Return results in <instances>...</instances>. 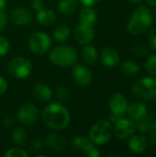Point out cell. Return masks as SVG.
I'll list each match as a JSON object with an SVG mask.
<instances>
[{"label":"cell","instance_id":"cell-1","mask_svg":"<svg viewBox=\"0 0 156 157\" xmlns=\"http://www.w3.org/2000/svg\"><path fill=\"white\" fill-rule=\"evenodd\" d=\"M41 119L48 128L61 131L68 126L70 122V113L61 103L53 102L46 106L42 110Z\"/></svg>","mask_w":156,"mask_h":157},{"label":"cell","instance_id":"cell-2","mask_svg":"<svg viewBox=\"0 0 156 157\" xmlns=\"http://www.w3.org/2000/svg\"><path fill=\"white\" fill-rule=\"evenodd\" d=\"M152 23L153 18L150 10L144 6H140L134 10L127 25V30L131 35H141L151 27Z\"/></svg>","mask_w":156,"mask_h":157},{"label":"cell","instance_id":"cell-3","mask_svg":"<svg viewBox=\"0 0 156 157\" xmlns=\"http://www.w3.org/2000/svg\"><path fill=\"white\" fill-rule=\"evenodd\" d=\"M49 60L51 63L60 67L73 66L78 60V54L72 46L62 45L57 46L51 51Z\"/></svg>","mask_w":156,"mask_h":157},{"label":"cell","instance_id":"cell-4","mask_svg":"<svg viewBox=\"0 0 156 157\" xmlns=\"http://www.w3.org/2000/svg\"><path fill=\"white\" fill-rule=\"evenodd\" d=\"M133 95L143 100H152L156 98V80L145 77L133 83L131 86Z\"/></svg>","mask_w":156,"mask_h":157},{"label":"cell","instance_id":"cell-5","mask_svg":"<svg viewBox=\"0 0 156 157\" xmlns=\"http://www.w3.org/2000/svg\"><path fill=\"white\" fill-rule=\"evenodd\" d=\"M112 135V125L108 121H98L89 131V139L97 145L107 144Z\"/></svg>","mask_w":156,"mask_h":157},{"label":"cell","instance_id":"cell-6","mask_svg":"<svg viewBox=\"0 0 156 157\" xmlns=\"http://www.w3.org/2000/svg\"><path fill=\"white\" fill-rule=\"evenodd\" d=\"M32 71V63L28 58L17 56L12 58L7 64V72L15 78L25 79Z\"/></svg>","mask_w":156,"mask_h":157},{"label":"cell","instance_id":"cell-7","mask_svg":"<svg viewBox=\"0 0 156 157\" xmlns=\"http://www.w3.org/2000/svg\"><path fill=\"white\" fill-rule=\"evenodd\" d=\"M28 45L30 52L34 54L43 55L50 50L51 46V39L47 33L43 31H38L29 37Z\"/></svg>","mask_w":156,"mask_h":157},{"label":"cell","instance_id":"cell-8","mask_svg":"<svg viewBox=\"0 0 156 157\" xmlns=\"http://www.w3.org/2000/svg\"><path fill=\"white\" fill-rule=\"evenodd\" d=\"M72 146L74 150L84 155L86 157H99L100 153L95 146V144L89 139V137H86L83 135L76 136L73 142Z\"/></svg>","mask_w":156,"mask_h":157},{"label":"cell","instance_id":"cell-9","mask_svg":"<svg viewBox=\"0 0 156 157\" xmlns=\"http://www.w3.org/2000/svg\"><path fill=\"white\" fill-rule=\"evenodd\" d=\"M17 118V121L25 126L32 125L39 118V109L34 104L26 103L18 109Z\"/></svg>","mask_w":156,"mask_h":157},{"label":"cell","instance_id":"cell-10","mask_svg":"<svg viewBox=\"0 0 156 157\" xmlns=\"http://www.w3.org/2000/svg\"><path fill=\"white\" fill-rule=\"evenodd\" d=\"M114 133L116 137L120 140H126L131 138L135 131H136V124L128 119H119L115 123Z\"/></svg>","mask_w":156,"mask_h":157},{"label":"cell","instance_id":"cell-11","mask_svg":"<svg viewBox=\"0 0 156 157\" xmlns=\"http://www.w3.org/2000/svg\"><path fill=\"white\" fill-rule=\"evenodd\" d=\"M72 77L74 82L80 86H87L92 83V72L82 64H76L72 70Z\"/></svg>","mask_w":156,"mask_h":157},{"label":"cell","instance_id":"cell-12","mask_svg":"<svg viewBox=\"0 0 156 157\" xmlns=\"http://www.w3.org/2000/svg\"><path fill=\"white\" fill-rule=\"evenodd\" d=\"M95 37V31L92 25L79 22L74 30V39L79 44H89Z\"/></svg>","mask_w":156,"mask_h":157},{"label":"cell","instance_id":"cell-13","mask_svg":"<svg viewBox=\"0 0 156 157\" xmlns=\"http://www.w3.org/2000/svg\"><path fill=\"white\" fill-rule=\"evenodd\" d=\"M108 106L111 114L116 115L118 117H121L127 112L129 104L126 98L122 94L116 93L110 98Z\"/></svg>","mask_w":156,"mask_h":157},{"label":"cell","instance_id":"cell-14","mask_svg":"<svg viewBox=\"0 0 156 157\" xmlns=\"http://www.w3.org/2000/svg\"><path fill=\"white\" fill-rule=\"evenodd\" d=\"M10 17L12 21L18 26H27L32 21V13L26 7L18 6L11 11Z\"/></svg>","mask_w":156,"mask_h":157},{"label":"cell","instance_id":"cell-15","mask_svg":"<svg viewBox=\"0 0 156 157\" xmlns=\"http://www.w3.org/2000/svg\"><path fill=\"white\" fill-rule=\"evenodd\" d=\"M46 145L50 150L60 153L66 149L67 141L62 134L51 133L46 138Z\"/></svg>","mask_w":156,"mask_h":157},{"label":"cell","instance_id":"cell-16","mask_svg":"<svg viewBox=\"0 0 156 157\" xmlns=\"http://www.w3.org/2000/svg\"><path fill=\"white\" fill-rule=\"evenodd\" d=\"M100 57L103 64L108 67H113L120 62V53L111 47H106L103 49Z\"/></svg>","mask_w":156,"mask_h":157},{"label":"cell","instance_id":"cell-17","mask_svg":"<svg viewBox=\"0 0 156 157\" xmlns=\"http://www.w3.org/2000/svg\"><path fill=\"white\" fill-rule=\"evenodd\" d=\"M147 145H148L147 139L142 135H135V136L132 135L130 138L128 144L129 149L135 154H141L144 152L147 148Z\"/></svg>","mask_w":156,"mask_h":157},{"label":"cell","instance_id":"cell-18","mask_svg":"<svg viewBox=\"0 0 156 157\" xmlns=\"http://www.w3.org/2000/svg\"><path fill=\"white\" fill-rule=\"evenodd\" d=\"M37 21L45 27H49L53 25L56 22V15L55 13L49 9V8H42L39 11H37V16H36Z\"/></svg>","mask_w":156,"mask_h":157},{"label":"cell","instance_id":"cell-19","mask_svg":"<svg viewBox=\"0 0 156 157\" xmlns=\"http://www.w3.org/2000/svg\"><path fill=\"white\" fill-rule=\"evenodd\" d=\"M33 95L38 100L41 102H47L51 99L52 91L48 85L44 83H37L33 87Z\"/></svg>","mask_w":156,"mask_h":157},{"label":"cell","instance_id":"cell-20","mask_svg":"<svg viewBox=\"0 0 156 157\" xmlns=\"http://www.w3.org/2000/svg\"><path fill=\"white\" fill-rule=\"evenodd\" d=\"M127 113L132 121H137L145 114H147V109L143 103L135 102L128 106Z\"/></svg>","mask_w":156,"mask_h":157},{"label":"cell","instance_id":"cell-21","mask_svg":"<svg viewBox=\"0 0 156 157\" xmlns=\"http://www.w3.org/2000/svg\"><path fill=\"white\" fill-rule=\"evenodd\" d=\"M79 19L82 23L93 26L97 20V14L91 6H85L79 13Z\"/></svg>","mask_w":156,"mask_h":157},{"label":"cell","instance_id":"cell-22","mask_svg":"<svg viewBox=\"0 0 156 157\" xmlns=\"http://www.w3.org/2000/svg\"><path fill=\"white\" fill-rule=\"evenodd\" d=\"M81 56L83 61L87 64H94L97 60V51L92 45H85V47L81 51Z\"/></svg>","mask_w":156,"mask_h":157},{"label":"cell","instance_id":"cell-23","mask_svg":"<svg viewBox=\"0 0 156 157\" xmlns=\"http://www.w3.org/2000/svg\"><path fill=\"white\" fill-rule=\"evenodd\" d=\"M76 8H77L76 0H60L57 4L58 11L64 15H70L74 13Z\"/></svg>","mask_w":156,"mask_h":157},{"label":"cell","instance_id":"cell-24","mask_svg":"<svg viewBox=\"0 0 156 157\" xmlns=\"http://www.w3.org/2000/svg\"><path fill=\"white\" fill-rule=\"evenodd\" d=\"M71 34L70 29L65 25H60L55 28L53 31V38L57 42H64L66 41Z\"/></svg>","mask_w":156,"mask_h":157},{"label":"cell","instance_id":"cell-25","mask_svg":"<svg viewBox=\"0 0 156 157\" xmlns=\"http://www.w3.org/2000/svg\"><path fill=\"white\" fill-rule=\"evenodd\" d=\"M11 140L15 145L21 146L27 142V133L25 130L21 127H17L14 129L11 134Z\"/></svg>","mask_w":156,"mask_h":157},{"label":"cell","instance_id":"cell-26","mask_svg":"<svg viewBox=\"0 0 156 157\" xmlns=\"http://www.w3.org/2000/svg\"><path fill=\"white\" fill-rule=\"evenodd\" d=\"M153 124V118L148 113L136 121V128L141 132H148Z\"/></svg>","mask_w":156,"mask_h":157},{"label":"cell","instance_id":"cell-27","mask_svg":"<svg viewBox=\"0 0 156 157\" xmlns=\"http://www.w3.org/2000/svg\"><path fill=\"white\" fill-rule=\"evenodd\" d=\"M121 71L126 75L132 76V75H137L140 72V67L136 63L129 60V61H125L121 64Z\"/></svg>","mask_w":156,"mask_h":157},{"label":"cell","instance_id":"cell-28","mask_svg":"<svg viewBox=\"0 0 156 157\" xmlns=\"http://www.w3.org/2000/svg\"><path fill=\"white\" fill-rule=\"evenodd\" d=\"M55 97L58 101L60 102H64L69 99L70 97V90L67 86H61L57 88Z\"/></svg>","mask_w":156,"mask_h":157},{"label":"cell","instance_id":"cell-29","mask_svg":"<svg viewBox=\"0 0 156 157\" xmlns=\"http://www.w3.org/2000/svg\"><path fill=\"white\" fill-rule=\"evenodd\" d=\"M5 157H28V153L21 148L13 147L5 153Z\"/></svg>","mask_w":156,"mask_h":157},{"label":"cell","instance_id":"cell-30","mask_svg":"<svg viewBox=\"0 0 156 157\" xmlns=\"http://www.w3.org/2000/svg\"><path fill=\"white\" fill-rule=\"evenodd\" d=\"M146 69L151 75L156 76V54H154L148 58L146 62Z\"/></svg>","mask_w":156,"mask_h":157},{"label":"cell","instance_id":"cell-31","mask_svg":"<svg viewBox=\"0 0 156 157\" xmlns=\"http://www.w3.org/2000/svg\"><path fill=\"white\" fill-rule=\"evenodd\" d=\"M149 50H148V47L144 44H137L133 47V52L136 56L138 57H143L145 55H147Z\"/></svg>","mask_w":156,"mask_h":157},{"label":"cell","instance_id":"cell-32","mask_svg":"<svg viewBox=\"0 0 156 157\" xmlns=\"http://www.w3.org/2000/svg\"><path fill=\"white\" fill-rule=\"evenodd\" d=\"M10 48V44L9 41L3 36H0V57L5 56Z\"/></svg>","mask_w":156,"mask_h":157},{"label":"cell","instance_id":"cell-33","mask_svg":"<svg viewBox=\"0 0 156 157\" xmlns=\"http://www.w3.org/2000/svg\"><path fill=\"white\" fill-rule=\"evenodd\" d=\"M29 148L32 151H40L42 148V142L40 139H34L29 144Z\"/></svg>","mask_w":156,"mask_h":157},{"label":"cell","instance_id":"cell-34","mask_svg":"<svg viewBox=\"0 0 156 157\" xmlns=\"http://www.w3.org/2000/svg\"><path fill=\"white\" fill-rule=\"evenodd\" d=\"M148 40H149L150 45H151L154 49H156V28L151 29V31L149 32Z\"/></svg>","mask_w":156,"mask_h":157},{"label":"cell","instance_id":"cell-35","mask_svg":"<svg viewBox=\"0 0 156 157\" xmlns=\"http://www.w3.org/2000/svg\"><path fill=\"white\" fill-rule=\"evenodd\" d=\"M7 88H8V84L6 80L0 75V97L3 96L7 91Z\"/></svg>","mask_w":156,"mask_h":157},{"label":"cell","instance_id":"cell-36","mask_svg":"<svg viewBox=\"0 0 156 157\" xmlns=\"http://www.w3.org/2000/svg\"><path fill=\"white\" fill-rule=\"evenodd\" d=\"M3 125L6 128H11L15 125V118L12 116H6L3 120Z\"/></svg>","mask_w":156,"mask_h":157},{"label":"cell","instance_id":"cell-37","mask_svg":"<svg viewBox=\"0 0 156 157\" xmlns=\"http://www.w3.org/2000/svg\"><path fill=\"white\" fill-rule=\"evenodd\" d=\"M150 133H151V142L154 145H156V121H153L152 127L150 129Z\"/></svg>","mask_w":156,"mask_h":157},{"label":"cell","instance_id":"cell-38","mask_svg":"<svg viewBox=\"0 0 156 157\" xmlns=\"http://www.w3.org/2000/svg\"><path fill=\"white\" fill-rule=\"evenodd\" d=\"M31 6L37 11H39V10H40V9L45 7L43 0H32L31 1Z\"/></svg>","mask_w":156,"mask_h":157},{"label":"cell","instance_id":"cell-39","mask_svg":"<svg viewBox=\"0 0 156 157\" xmlns=\"http://www.w3.org/2000/svg\"><path fill=\"white\" fill-rule=\"evenodd\" d=\"M6 21H7L6 15L3 10H0V31H2L6 28Z\"/></svg>","mask_w":156,"mask_h":157},{"label":"cell","instance_id":"cell-40","mask_svg":"<svg viewBox=\"0 0 156 157\" xmlns=\"http://www.w3.org/2000/svg\"><path fill=\"white\" fill-rule=\"evenodd\" d=\"M85 6H93L101 0H79Z\"/></svg>","mask_w":156,"mask_h":157},{"label":"cell","instance_id":"cell-41","mask_svg":"<svg viewBox=\"0 0 156 157\" xmlns=\"http://www.w3.org/2000/svg\"><path fill=\"white\" fill-rule=\"evenodd\" d=\"M6 6V0H0V10H4Z\"/></svg>","mask_w":156,"mask_h":157},{"label":"cell","instance_id":"cell-42","mask_svg":"<svg viewBox=\"0 0 156 157\" xmlns=\"http://www.w3.org/2000/svg\"><path fill=\"white\" fill-rule=\"evenodd\" d=\"M148 5L151 6H156V0H146Z\"/></svg>","mask_w":156,"mask_h":157},{"label":"cell","instance_id":"cell-43","mask_svg":"<svg viewBox=\"0 0 156 157\" xmlns=\"http://www.w3.org/2000/svg\"><path fill=\"white\" fill-rule=\"evenodd\" d=\"M130 1L132 2V3H134V4H140V3L143 2V0H130Z\"/></svg>","mask_w":156,"mask_h":157},{"label":"cell","instance_id":"cell-44","mask_svg":"<svg viewBox=\"0 0 156 157\" xmlns=\"http://www.w3.org/2000/svg\"><path fill=\"white\" fill-rule=\"evenodd\" d=\"M155 155H156V154H155Z\"/></svg>","mask_w":156,"mask_h":157},{"label":"cell","instance_id":"cell-45","mask_svg":"<svg viewBox=\"0 0 156 157\" xmlns=\"http://www.w3.org/2000/svg\"><path fill=\"white\" fill-rule=\"evenodd\" d=\"M155 15H156V13H155Z\"/></svg>","mask_w":156,"mask_h":157},{"label":"cell","instance_id":"cell-46","mask_svg":"<svg viewBox=\"0 0 156 157\" xmlns=\"http://www.w3.org/2000/svg\"><path fill=\"white\" fill-rule=\"evenodd\" d=\"M155 99H156V98H155Z\"/></svg>","mask_w":156,"mask_h":157}]
</instances>
